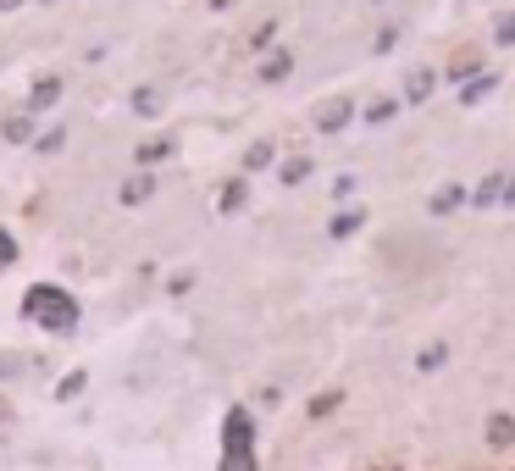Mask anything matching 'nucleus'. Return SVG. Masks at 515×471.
I'll return each mask as SVG.
<instances>
[{
	"mask_svg": "<svg viewBox=\"0 0 515 471\" xmlns=\"http://www.w3.org/2000/svg\"><path fill=\"white\" fill-rule=\"evenodd\" d=\"M288 73H294V50H266V61L255 67V78H261V84H283Z\"/></svg>",
	"mask_w": 515,
	"mask_h": 471,
	"instance_id": "1a4fd4ad",
	"label": "nucleus"
},
{
	"mask_svg": "<svg viewBox=\"0 0 515 471\" xmlns=\"http://www.w3.org/2000/svg\"><path fill=\"white\" fill-rule=\"evenodd\" d=\"M34 145H39V150H45V156H56V150H61V145H67V133H61V128H50V133H39Z\"/></svg>",
	"mask_w": 515,
	"mask_h": 471,
	"instance_id": "bb28decb",
	"label": "nucleus"
},
{
	"mask_svg": "<svg viewBox=\"0 0 515 471\" xmlns=\"http://www.w3.org/2000/svg\"><path fill=\"white\" fill-rule=\"evenodd\" d=\"M399 106H405L399 95H383V100H372V106L360 111V117L372 122V128H383V122H394V111H399Z\"/></svg>",
	"mask_w": 515,
	"mask_h": 471,
	"instance_id": "a211bd4d",
	"label": "nucleus"
},
{
	"mask_svg": "<svg viewBox=\"0 0 515 471\" xmlns=\"http://www.w3.org/2000/svg\"><path fill=\"white\" fill-rule=\"evenodd\" d=\"M56 100H61V78H56V73H50V78H39V84H34V89H28V100H23V111H28V117H39V111H50V106H56Z\"/></svg>",
	"mask_w": 515,
	"mask_h": 471,
	"instance_id": "6e6552de",
	"label": "nucleus"
},
{
	"mask_svg": "<svg viewBox=\"0 0 515 471\" xmlns=\"http://www.w3.org/2000/svg\"><path fill=\"white\" fill-rule=\"evenodd\" d=\"M360 222H366V211H360V206H349V211H338V217L327 222V233H333V239H355V233H360Z\"/></svg>",
	"mask_w": 515,
	"mask_h": 471,
	"instance_id": "dca6fc26",
	"label": "nucleus"
},
{
	"mask_svg": "<svg viewBox=\"0 0 515 471\" xmlns=\"http://www.w3.org/2000/svg\"><path fill=\"white\" fill-rule=\"evenodd\" d=\"M150 194H156V172H128L122 189H117V200H122V206H144Z\"/></svg>",
	"mask_w": 515,
	"mask_h": 471,
	"instance_id": "423d86ee",
	"label": "nucleus"
},
{
	"mask_svg": "<svg viewBox=\"0 0 515 471\" xmlns=\"http://www.w3.org/2000/svg\"><path fill=\"white\" fill-rule=\"evenodd\" d=\"M499 206H515V178H504V200Z\"/></svg>",
	"mask_w": 515,
	"mask_h": 471,
	"instance_id": "c85d7f7f",
	"label": "nucleus"
},
{
	"mask_svg": "<svg viewBox=\"0 0 515 471\" xmlns=\"http://www.w3.org/2000/svg\"><path fill=\"white\" fill-rule=\"evenodd\" d=\"M12 266H17V233L0 222V272H12Z\"/></svg>",
	"mask_w": 515,
	"mask_h": 471,
	"instance_id": "5701e85b",
	"label": "nucleus"
},
{
	"mask_svg": "<svg viewBox=\"0 0 515 471\" xmlns=\"http://www.w3.org/2000/svg\"><path fill=\"white\" fill-rule=\"evenodd\" d=\"M172 150H178V139H144V145H139V167H156V161H167Z\"/></svg>",
	"mask_w": 515,
	"mask_h": 471,
	"instance_id": "412c9836",
	"label": "nucleus"
},
{
	"mask_svg": "<svg viewBox=\"0 0 515 471\" xmlns=\"http://www.w3.org/2000/svg\"><path fill=\"white\" fill-rule=\"evenodd\" d=\"M449 355H455V350H449V339H432L427 350H416V372H421V377L444 372V366H449Z\"/></svg>",
	"mask_w": 515,
	"mask_h": 471,
	"instance_id": "f8f14e48",
	"label": "nucleus"
},
{
	"mask_svg": "<svg viewBox=\"0 0 515 471\" xmlns=\"http://www.w3.org/2000/svg\"><path fill=\"white\" fill-rule=\"evenodd\" d=\"M216 471H255V416L244 405L222 416V466Z\"/></svg>",
	"mask_w": 515,
	"mask_h": 471,
	"instance_id": "f03ea898",
	"label": "nucleus"
},
{
	"mask_svg": "<svg viewBox=\"0 0 515 471\" xmlns=\"http://www.w3.org/2000/svg\"><path fill=\"white\" fill-rule=\"evenodd\" d=\"M23 316L34 327H45V333H72V327L84 322V305H78L72 289H61V283H34L23 294Z\"/></svg>",
	"mask_w": 515,
	"mask_h": 471,
	"instance_id": "f257e3e1",
	"label": "nucleus"
},
{
	"mask_svg": "<svg viewBox=\"0 0 515 471\" xmlns=\"http://www.w3.org/2000/svg\"><path fill=\"white\" fill-rule=\"evenodd\" d=\"M0 133H6L12 145H28V139H34V117H28V111H17V117L0 122Z\"/></svg>",
	"mask_w": 515,
	"mask_h": 471,
	"instance_id": "aec40b11",
	"label": "nucleus"
},
{
	"mask_svg": "<svg viewBox=\"0 0 515 471\" xmlns=\"http://www.w3.org/2000/svg\"><path fill=\"white\" fill-rule=\"evenodd\" d=\"M17 6H23V0H0V12H17Z\"/></svg>",
	"mask_w": 515,
	"mask_h": 471,
	"instance_id": "c756f323",
	"label": "nucleus"
},
{
	"mask_svg": "<svg viewBox=\"0 0 515 471\" xmlns=\"http://www.w3.org/2000/svg\"><path fill=\"white\" fill-rule=\"evenodd\" d=\"M482 444H488L493 455H510L515 449V411H488V422H482Z\"/></svg>",
	"mask_w": 515,
	"mask_h": 471,
	"instance_id": "20e7f679",
	"label": "nucleus"
},
{
	"mask_svg": "<svg viewBox=\"0 0 515 471\" xmlns=\"http://www.w3.org/2000/svg\"><path fill=\"white\" fill-rule=\"evenodd\" d=\"M355 194H360V178H355V172H338V178H333V200H355Z\"/></svg>",
	"mask_w": 515,
	"mask_h": 471,
	"instance_id": "a878e982",
	"label": "nucleus"
},
{
	"mask_svg": "<svg viewBox=\"0 0 515 471\" xmlns=\"http://www.w3.org/2000/svg\"><path fill=\"white\" fill-rule=\"evenodd\" d=\"M438 67H410L405 73V84H399V100H405V106H427L432 100V89H438Z\"/></svg>",
	"mask_w": 515,
	"mask_h": 471,
	"instance_id": "39448f33",
	"label": "nucleus"
},
{
	"mask_svg": "<svg viewBox=\"0 0 515 471\" xmlns=\"http://www.w3.org/2000/svg\"><path fill=\"white\" fill-rule=\"evenodd\" d=\"M349 122H355V100H349V95H333V100H322V106H316L311 128H316V133H338V128H349Z\"/></svg>",
	"mask_w": 515,
	"mask_h": 471,
	"instance_id": "7ed1b4c3",
	"label": "nucleus"
},
{
	"mask_svg": "<svg viewBox=\"0 0 515 471\" xmlns=\"http://www.w3.org/2000/svg\"><path fill=\"white\" fill-rule=\"evenodd\" d=\"M493 89H499V73H477V78H466V84H460V106H482V95H493Z\"/></svg>",
	"mask_w": 515,
	"mask_h": 471,
	"instance_id": "ddd939ff",
	"label": "nucleus"
},
{
	"mask_svg": "<svg viewBox=\"0 0 515 471\" xmlns=\"http://www.w3.org/2000/svg\"><path fill=\"white\" fill-rule=\"evenodd\" d=\"M244 206H250V178H228L216 189V211H222V217H233V211H244Z\"/></svg>",
	"mask_w": 515,
	"mask_h": 471,
	"instance_id": "0eeeda50",
	"label": "nucleus"
},
{
	"mask_svg": "<svg viewBox=\"0 0 515 471\" xmlns=\"http://www.w3.org/2000/svg\"><path fill=\"white\" fill-rule=\"evenodd\" d=\"M460 206H471V194H466V183H444V189L427 200V211L432 217H449V211H460Z\"/></svg>",
	"mask_w": 515,
	"mask_h": 471,
	"instance_id": "9d476101",
	"label": "nucleus"
},
{
	"mask_svg": "<svg viewBox=\"0 0 515 471\" xmlns=\"http://www.w3.org/2000/svg\"><path fill=\"white\" fill-rule=\"evenodd\" d=\"M6 416H12V405H6V399H0V427H6Z\"/></svg>",
	"mask_w": 515,
	"mask_h": 471,
	"instance_id": "2f4dec72",
	"label": "nucleus"
},
{
	"mask_svg": "<svg viewBox=\"0 0 515 471\" xmlns=\"http://www.w3.org/2000/svg\"><path fill=\"white\" fill-rule=\"evenodd\" d=\"M272 34H277V17H266V23L250 34V45H255V50H266V45H272Z\"/></svg>",
	"mask_w": 515,
	"mask_h": 471,
	"instance_id": "cd10ccee",
	"label": "nucleus"
},
{
	"mask_svg": "<svg viewBox=\"0 0 515 471\" xmlns=\"http://www.w3.org/2000/svg\"><path fill=\"white\" fill-rule=\"evenodd\" d=\"M228 6H233V0H211V12H228Z\"/></svg>",
	"mask_w": 515,
	"mask_h": 471,
	"instance_id": "7c9ffc66",
	"label": "nucleus"
},
{
	"mask_svg": "<svg viewBox=\"0 0 515 471\" xmlns=\"http://www.w3.org/2000/svg\"><path fill=\"white\" fill-rule=\"evenodd\" d=\"M338 405H344V388H322V394H316L311 405H305V416H311V422H327V416H333Z\"/></svg>",
	"mask_w": 515,
	"mask_h": 471,
	"instance_id": "2eb2a0df",
	"label": "nucleus"
},
{
	"mask_svg": "<svg viewBox=\"0 0 515 471\" xmlns=\"http://www.w3.org/2000/svg\"><path fill=\"white\" fill-rule=\"evenodd\" d=\"M477 73H488V56H482L477 45H471V50H455V61H449V78H455V84H466V78H477Z\"/></svg>",
	"mask_w": 515,
	"mask_h": 471,
	"instance_id": "9b49d317",
	"label": "nucleus"
},
{
	"mask_svg": "<svg viewBox=\"0 0 515 471\" xmlns=\"http://www.w3.org/2000/svg\"><path fill=\"white\" fill-rule=\"evenodd\" d=\"M84 383H89V372H67L56 383V399H61V405H67V399H78V394H84Z\"/></svg>",
	"mask_w": 515,
	"mask_h": 471,
	"instance_id": "4be33fe9",
	"label": "nucleus"
},
{
	"mask_svg": "<svg viewBox=\"0 0 515 471\" xmlns=\"http://www.w3.org/2000/svg\"><path fill=\"white\" fill-rule=\"evenodd\" d=\"M493 45H504V50L515 45V12H499V17H493Z\"/></svg>",
	"mask_w": 515,
	"mask_h": 471,
	"instance_id": "b1692460",
	"label": "nucleus"
},
{
	"mask_svg": "<svg viewBox=\"0 0 515 471\" xmlns=\"http://www.w3.org/2000/svg\"><path fill=\"white\" fill-rule=\"evenodd\" d=\"M133 111H139V117H156V111H161V95H156L150 84H144V89H133Z\"/></svg>",
	"mask_w": 515,
	"mask_h": 471,
	"instance_id": "393cba45",
	"label": "nucleus"
},
{
	"mask_svg": "<svg viewBox=\"0 0 515 471\" xmlns=\"http://www.w3.org/2000/svg\"><path fill=\"white\" fill-rule=\"evenodd\" d=\"M499 200H504V172H493V178H482L471 189V206H499Z\"/></svg>",
	"mask_w": 515,
	"mask_h": 471,
	"instance_id": "f3484780",
	"label": "nucleus"
},
{
	"mask_svg": "<svg viewBox=\"0 0 515 471\" xmlns=\"http://www.w3.org/2000/svg\"><path fill=\"white\" fill-rule=\"evenodd\" d=\"M311 172H316V156H288L283 167H277V178H283V189H300Z\"/></svg>",
	"mask_w": 515,
	"mask_h": 471,
	"instance_id": "4468645a",
	"label": "nucleus"
},
{
	"mask_svg": "<svg viewBox=\"0 0 515 471\" xmlns=\"http://www.w3.org/2000/svg\"><path fill=\"white\" fill-rule=\"evenodd\" d=\"M272 161H277V139H255L250 156H244V172H261V167H272Z\"/></svg>",
	"mask_w": 515,
	"mask_h": 471,
	"instance_id": "6ab92c4d",
	"label": "nucleus"
}]
</instances>
